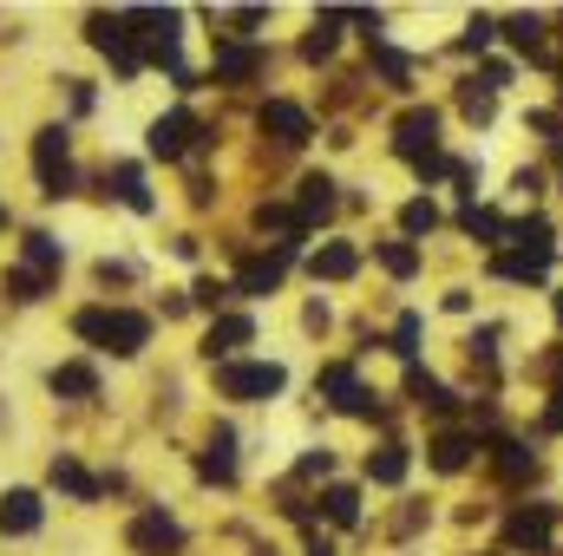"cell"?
Returning <instances> with one entry per match:
<instances>
[{"instance_id": "6da1fadb", "label": "cell", "mask_w": 563, "mask_h": 556, "mask_svg": "<svg viewBox=\"0 0 563 556\" xmlns=\"http://www.w3.org/2000/svg\"><path fill=\"white\" fill-rule=\"evenodd\" d=\"M73 334H79L86 347H99V354L132 360V354H144V347H151V314L99 301V308H79V314H73Z\"/></svg>"}, {"instance_id": "7a4b0ae2", "label": "cell", "mask_w": 563, "mask_h": 556, "mask_svg": "<svg viewBox=\"0 0 563 556\" xmlns=\"http://www.w3.org/2000/svg\"><path fill=\"white\" fill-rule=\"evenodd\" d=\"M59 269H66V249H59L46 230H26V243H20V263L7 269V294H13V301H40V294H53Z\"/></svg>"}, {"instance_id": "3957f363", "label": "cell", "mask_w": 563, "mask_h": 556, "mask_svg": "<svg viewBox=\"0 0 563 556\" xmlns=\"http://www.w3.org/2000/svg\"><path fill=\"white\" fill-rule=\"evenodd\" d=\"M394 151L420 170V177H452V157L439 151V112L432 105H407L394 119Z\"/></svg>"}, {"instance_id": "277c9868", "label": "cell", "mask_w": 563, "mask_h": 556, "mask_svg": "<svg viewBox=\"0 0 563 556\" xmlns=\"http://www.w3.org/2000/svg\"><path fill=\"white\" fill-rule=\"evenodd\" d=\"M125 20H132V33H139V53L151 59V66H170L184 86H190V73L177 66V26H184V13L177 7H125Z\"/></svg>"}, {"instance_id": "5b68a950", "label": "cell", "mask_w": 563, "mask_h": 556, "mask_svg": "<svg viewBox=\"0 0 563 556\" xmlns=\"http://www.w3.org/2000/svg\"><path fill=\"white\" fill-rule=\"evenodd\" d=\"M33 177H40V197H73L79 190V170H73V138H66V125H46V132H33Z\"/></svg>"}, {"instance_id": "8992f818", "label": "cell", "mask_w": 563, "mask_h": 556, "mask_svg": "<svg viewBox=\"0 0 563 556\" xmlns=\"http://www.w3.org/2000/svg\"><path fill=\"white\" fill-rule=\"evenodd\" d=\"M86 40L119 66V79H139V73H144L139 33H132V20H125V13H92V20H86Z\"/></svg>"}, {"instance_id": "52a82bcc", "label": "cell", "mask_w": 563, "mask_h": 556, "mask_svg": "<svg viewBox=\"0 0 563 556\" xmlns=\"http://www.w3.org/2000/svg\"><path fill=\"white\" fill-rule=\"evenodd\" d=\"M282 387H288V374L276 360H223L217 367V393L223 400H276Z\"/></svg>"}, {"instance_id": "ba28073f", "label": "cell", "mask_w": 563, "mask_h": 556, "mask_svg": "<svg viewBox=\"0 0 563 556\" xmlns=\"http://www.w3.org/2000/svg\"><path fill=\"white\" fill-rule=\"evenodd\" d=\"M269 73V46H250V40H217L210 53V79L217 86H250Z\"/></svg>"}, {"instance_id": "9c48e42d", "label": "cell", "mask_w": 563, "mask_h": 556, "mask_svg": "<svg viewBox=\"0 0 563 556\" xmlns=\"http://www.w3.org/2000/svg\"><path fill=\"white\" fill-rule=\"evenodd\" d=\"M125 544L139 556H177L184 551V524H177L170 511H139V518L125 524Z\"/></svg>"}, {"instance_id": "30bf717a", "label": "cell", "mask_w": 563, "mask_h": 556, "mask_svg": "<svg viewBox=\"0 0 563 556\" xmlns=\"http://www.w3.org/2000/svg\"><path fill=\"white\" fill-rule=\"evenodd\" d=\"M551 531H558V504H518V511L505 518V544H511V551H544Z\"/></svg>"}, {"instance_id": "8fae6325", "label": "cell", "mask_w": 563, "mask_h": 556, "mask_svg": "<svg viewBox=\"0 0 563 556\" xmlns=\"http://www.w3.org/2000/svg\"><path fill=\"white\" fill-rule=\"evenodd\" d=\"M203 144V125H197V112H164L157 125H151V157H190Z\"/></svg>"}, {"instance_id": "7c38bea8", "label": "cell", "mask_w": 563, "mask_h": 556, "mask_svg": "<svg viewBox=\"0 0 563 556\" xmlns=\"http://www.w3.org/2000/svg\"><path fill=\"white\" fill-rule=\"evenodd\" d=\"M314 387H321L341 413H354V419H374V413H380V407H374V393L361 387V374H354V367H321V380H314Z\"/></svg>"}, {"instance_id": "4fadbf2b", "label": "cell", "mask_w": 563, "mask_h": 556, "mask_svg": "<svg viewBox=\"0 0 563 556\" xmlns=\"http://www.w3.org/2000/svg\"><path fill=\"white\" fill-rule=\"evenodd\" d=\"M250 341H256V321H250V314H217L210 334H203V360L223 367V360H236V347H250Z\"/></svg>"}, {"instance_id": "5bb4252c", "label": "cell", "mask_w": 563, "mask_h": 556, "mask_svg": "<svg viewBox=\"0 0 563 556\" xmlns=\"http://www.w3.org/2000/svg\"><path fill=\"white\" fill-rule=\"evenodd\" d=\"M256 125H263V138H276V144H308L314 138V125H308V112H301L295 99H269V105L256 112Z\"/></svg>"}, {"instance_id": "9a60e30c", "label": "cell", "mask_w": 563, "mask_h": 556, "mask_svg": "<svg viewBox=\"0 0 563 556\" xmlns=\"http://www.w3.org/2000/svg\"><path fill=\"white\" fill-rule=\"evenodd\" d=\"M46 478H53L66 498H79V504H92V498H106V491H112V478H92V471H86L79 458H66V452L53 458V471H46Z\"/></svg>"}, {"instance_id": "2e32d148", "label": "cell", "mask_w": 563, "mask_h": 556, "mask_svg": "<svg viewBox=\"0 0 563 556\" xmlns=\"http://www.w3.org/2000/svg\"><path fill=\"white\" fill-rule=\"evenodd\" d=\"M40 518H46V511H40V491H26V485H20V491H7V498H0V531H7V537H33V531H40Z\"/></svg>"}, {"instance_id": "e0dca14e", "label": "cell", "mask_w": 563, "mask_h": 556, "mask_svg": "<svg viewBox=\"0 0 563 556\" xmlns=\"http://www.w3.org/2000/svg\"><path fill=\"white\" fill-rule=\"evenodd\" d=\"M288 263H295L288 249H276V256H250V263L236 269V288H243V294H276L282 276H288Z\"/></svg>"}, {"instance_id": "ac0fdd59", "label": "cell", "mask_w": 563, "mask_h": 556, "mask_svg": "<svg viewBox=\"0 0 563 556\" xmlns=\"http://www.w3.org/2000/svg\"><path fill=\"white\" fill-rule=\"evenodd\" d=\"M106 190H112L125 210H139V216H151V210H157V197L144 190V170H139V164H112V170H106Z\"/></svg>"}, {"instance_id": "d6986e66", "label": "cell", "mask_w": 563, "mask_h": 556, "mask_svg": "<svg viewBox=\"0 0 563 556\" xmlns=\"http://www.w3.org/2000/svg\"><path fill=\"white\" fill-rule=\"evenodd\" d=\"M197 478H203V485H236V438H230V432H217V438L203 445Z\"/></svg>"}, {"instance_id": "ffe728a7", "label": "cell", "mask_w": 563, "mask_h": 556, "mask_svg": "<svg viewBox=\"0 0 563 556\" xmlns=\"http://www.w3.org/2000/svg\"><path fill=\"white\" fill-rule=\"evenodd\" d=\"M295 216H301V230H308V223H328V216H334V177H301Z\"/></svg>"}, {"instance_id": "44dd1931", "label": "cell", "mask_w": 563, "mask_h": 556, "mask_svg": "<svg viewBox=\"0 0 563 556\" xmlns=\"http://www.w3.org/2000/svg\"><path fill=\"white\" fill-rule=\"evenodd\" d=\"M46 387H53L59 400H99V374H92L86 360H66V367H53V374H46Z\"/></svg>"}, {"instance_id": "7402d4cb", "label": "cell", "mask_w": 563, "mask_h": 556, "mask_svg": "<svg viewBox=\"0 0 563 556\" xmlns=\"http://www.w3.org/2000/svg\"><path fill=\"white\" fill-rule=\"evenodd\" d=\"M505 40H511L525 59H538V66L551 59V40H544V20H538V13H518V20H505Z\"/></svg>"}, {"instance_id": "603a6c76", "label": "cell", "mask_w": 563, "mask_h": 556, "mask_svg": "<svg viewBox=\"0 0 563 556\" xmlns=\"http://www.w3.org/2000/svg\"><path fill=\"white\" fill-rule=\"evenodd\" d=\"M308 269H314L321 281H347L354 269H361V249H354V243H328V249L308 256Z\"/></svg>"}, {"instance_id": "cb8c5ba5", "label": "cell", "mask_w": 563, "mask_h": 556, "mask_svg": "<svg viewBox=\"0 0 563 556\" xmlns=\"http://www.w3.org/2000/svg\"><path fill=\"white\" fill-rule=\"evenodd\" d=\"M472 452H478L472 432H439V438H432V471H465Z\"/></svg>"}, {"instance_id": "d4e9b609", "label": "cell", "mask_w": 563, "mask_h": 556, "mask_svg": "<svg viewBox=\"0 0 563 556\" xmlns=\"http://www.w3.org/2000/svg\"><path fill=\"white\" fill-rule=\"evenodd\" d=\"M367 478H374V485H400V478H407V445H400V438H380V445L367 452Z\"/></svg>"}, {"instance_id": "484cf974", "label": "cell", "mask_w": 563, "mask_h": 556, "mask_svg": "<svg viewBox=\"0 0 563 556\" xmlns=\"http://www.w3.org/2000/svg\"><path fill=\"white\" fill-rule=\"evenodd\" d=\"M485 452H492V471H498V478H511V485H518V478H531V471H538V458H531V452H525V445H518V438H492V445H485Z\"/></svg>"}, {"instance_id": "4316f807", "label": "cell", "mask_w": 563, "mask_h": 556, "mask_svg": "<svg viewBox=\"0 0 563 556\" xmlns=\"http://www.w3.org/2000/svg\"><path fill=\"white\" fill-rule=\"evenodd\" d=\"M321 511H328V524L354 531V524H361V491H354V485H328V491H321Z\"/></svg>"}, {"instance_id": "83f0119b", "label": "cell", "mask_w": 563, "mask_h": 556, "mask_svg": "<svg viewBox=\"0 0 563 556\" xmlns=\"http://www.w3.org/2000/svg\"><path fill=\"white\" fill-rule=\"evenodd\" d=\"M407 393H413L420 407H432V413H452V407H459V400L445 393V380H432L426 367H407Z\"/></svg>"}, {"instance_id": "f1b7e54d", "label": "cell", "mask_w": 563, "mask_h": 556, "mask_svg": "<svg viewBox=\"0 0 563 556\" xmlns=\"http://www.w3.org/2000/svg\"><path fill=\"white\" fill-rule=\"evenodd\" d=\"M459 112H465L472 125H492V112H498V99H492V86H478V79H465V86H459Z\"/></svg>"}, {"instance_id": "f546056e", "label": "cell", "mask_w": 563, "mask_h": 556, "mask_svg": "<svg viewBox=\"0 0 563 556\" xmlns=\"http://www.w3.org/2000/svg\"><path fill=\"white\" fill-rule=\"evenodd\" d=\"M459 223H465L472 236H485V243H511V223H505L498 210H478V203H472V210H465Z\"/></svg>"}, {"instance_id": "4dcf8cb0", "label": "cell", "mask_w": 563, "mask_h": 556, "mask_svg": "<svg viewBox=\"0 0 563 556\" xmlns=\"http://www.w3.org/2000/svg\"><path fill=\"white\" fill-rule=\"evenodd\" d=\"M374 256H380V269H387V276H420V249H413V243H380V249H374Z\"/></svg>"}, {"instance_id": "1f68e13d", "label": "cell", "mask_w": 563, "mask_h": 556, "mask_svg": "<svg viewBox=\"0 0 563 556\" xmlns=\"http://www.w3.org/2000/svg\"><path fill=\"white\" fill-rule=\"evenodd\" d=\"M341 20H347V13H321V20H314V33L301 40V53H308V59H328V53H334V26H341Z\"/></svg>"}, {"instance_id": "d6a6232c", "label": "cell", "mask_w": 563, "mask_h": 556, "mask_svg": "<svg viewBox=\"0 0 563 556\" xmlns=\"http://www.w3.org/2000/svg\"><path fill=\"white\" fill-rule=\"evenodd\" d=\"M400 230H407V236H426V230H439V203H432V197H413V203L400 210Z\"/></svg>"}, {"instance_id": "836d02e7", "label": "cell", "mask_w": 563, "mask_h": 556, "mask_svg": "<svg viewBox=\"0 0 563 556\" xmlns=\"http://www.w3.org/2000/svg\"><path fill=\"white\" fill-rule=\"evenodd\" d=\"M374 59H380V73H387L394 86H407V73H413V66H407V59H400V53H394L387 40H374Z\"/></svg>"}, {"instance_id": "e575fe53", "label": "cell", "mask_w": 563, "mask_h": 556, "mask_svg": "<svg viewBox=\"0 0 563 556\" xmlns=\"http://www.w3.org/2000/svg\"><path fill=\"white\" fill-rule=\"evenodd\" d=\"M394 347L407 354V367H413V354H420V314H400V327H394Z\"/></svg>"}, {"instance_id": "d590c367", "label": "cell", "mask_w": 563, "mask_h": 556, "mask_svg": "<svg viewBox=\"0 0 563 556\" xmlns=\"http://www.w3.org/2000/svg\"><path fill=\"white\" fill-rule=\"evenodd\" d=\"M492 40H498V20H492V13H478V20L465 26V46H472V53H485Z\"/></svg>"}, {"instance_id": "8d00e7d4", "label": "cell", "mask_w": 563, "mask_h": 556, "mask_svg": "<svg viewBox=\"0 0 563 556\" xmlns=\"http://www.w3.org/2000/svg\"><path fill=\"white\" fill-rule=\"evenodd\" d=\"M328 471H334V458H328V452H308V458L295 465V478H328Z\"/></svg>"}, {"instance_id": "74e56055", "label": "cell", "mask_w": 563, "mask_h": 556, "mask_svg": "<svg viewBox=\"0 0 563 556\" xmlns=\"http://www.w3.org/2000/svg\"><path fill=\"white\" fill-rule=\"evenodd\" d=\"M197 301H203V308H223V301H230V281H197Z\"/></svg>"}, {"instance_id": "f35d334b", "label": "cell", "mask_w": 563, "mask_h": 556, "mask_svg": "<svg viewBox=\"0 0 563 556\" xmlns=\"http://www.w3.org/2000/svg\"><path fill=\"white\" fill-rule=\"evenodd\" d=\"M99 281H132V263H99Z\"/></svg>"}, {"instance_id": "ab89813d", "label": "cell", "mask_w": 563, "mask_h": 556, "mask_svg": "<svg viewBox=\"0 0 563 556\" xmlns=\"http://www.w3.org/2000/svg\"><path fill=\"white\" fill-rule=\"evenodd\" d=\"M544 425H551V432H563V387L551 393V413H544Z\"/></svg>"}, {"instance_id": "60d3db41", "label": "cell", "mask_w": 563, "mask_h": 556, "mask_svg": "<svg viewBox=\"0 0 563 556\" xmlns=\"http://www.w3.org/2000/svg\"><path fill=\"white\" fill-rule=\"evenodd\" d=\"M308 556H334V551H328V544H321V537H314V544H308Z\"/></svg>"}, {"instance_id": "b9f144b4", "label": "cell", "mask_w": 563, "mask_h": 556, "mask_svg": "<svg viewBox=\"0 0 563 556\" xmlns=\"http://www.w3.org/2000/svg\"><path fill=\"white\" fill-rule=\"evenodd\" d=\"M558 321H563V294H558Z\"/></svg>"}, {"instance_id": "7bdbcfd3", "label": "cell", "mask_w": 563, "mask_h": 556, "mask_svg": "<svg viewBox=\"0 0 563 556\" xmlns=\"http://www.w3.org/2000/svg\"><path fill=\"white\" fill-rule=\"evenodd\" d=\"M0 230H7V210H0Z\"/></svg>"}, {"instance_id": "ee69618b", "label": "cell", "mask_w": 563, "mask_h": 556, "mask_svg": "<svg viewBox=\"0 0 563 556\" xmlns=\"http://www.w3.org/2000/svg\"><path fill=\"white\" fill-rule=\"evenodd\" d=\"M558 79H563V73H558Z\"/></svg>"}]
</instances>
